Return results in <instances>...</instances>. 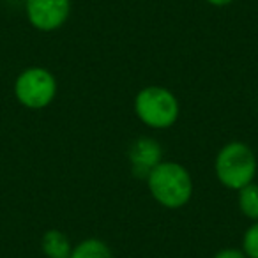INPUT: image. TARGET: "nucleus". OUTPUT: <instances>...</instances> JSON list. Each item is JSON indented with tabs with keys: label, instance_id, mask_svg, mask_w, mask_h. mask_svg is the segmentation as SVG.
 I'll use <instances>...</instances> for the list:
<instances>
[{
	"label": "nucleus",
	"instance_id": "nucleus-4",
	"mask_svg": "<svg viewBox=\"0 0 258 258\" xmlns=\"http://www.w3.org/2000/svg\"><path fill=\"white\" fill-rule=\"evenodd\" d=\"M57 78L44 68H27L15 82V96L29 110H43L57 96Z\"/></svg>",
	"mask_w": 258,
	"mask_h": 258
},
{
	"label": "nucleus",
	"instance_id": "nucleus-11",
	"mask_svg": "<svg viewBox=\"0 0 258 258\" xmlns=\"http://www.w3.org/2000/svg\"><path fill=\"white\" fill-rule=\"evenodd\" d=\"M212 258H246L242 249H237V247H225V249L218 251Z\"/></svg>",
	"mask_w": 258,
	"mask_h": 258
},
{
	"label": "nucleus",
	"instance_id": "nucleus-3",
	"mask_svg": "<svg viewBox=\"0 0 258 258\" xmlns=\"http://www.w3.org/2000/svg\"><path fill=\"white\" fill-rule=\"evenodd\" d=\"M135 113L138 120L152 129H168L180 113L179 101L170 89L161 85L144 87L135 97Z\"/></svg>",
	"mask_w": 258,
	"mask_h": 258
},
{
	"label": "nucleus",
	"instance_id": "nucleus-6",
	"mask_svg": "<svg viewBox=\"0 0 258 258\" xmlns=\"http://www.w3.org/2000/svg\"><path fill=\"white\" fill-rule=\"evenodd\" d=\"M161 156L163 151L156 140L147 137L135 140L133 145L129 147V163H131L135 177L147 179L149 173L154 170V166L161 163Z\"/></svg>",
	"mask_w": 258,
	"mask_h": 258
},
{
	"label": "nucleus",
	"instance_id": "nucleus-10",
	"mask_svg": "<svg viewBox=\"0 0 258 258\" xmlns=\"http://www.w3.org/2000/svg\"><path fill=\"white\" fill-rule=\"evenodd\" d=\"M242 251L246 258H258V221H253V225L244 232Z\"/></svg>",
	"mask_w": 258,
	"mask_h": 258
},
{
	"label": "nucleus",
	"instance_id": "nucleus-1",
	"mask_svg": "<svg viewBox=\"0 0 258 258\" xmlns=\"http://www.w3.org/2000/svg\"><path fill=\"white\" fill-rule=\"evenodd\" d=\"M152 198L165 209H180L193 197V179L186 166L175 161H161L147 177Z\"/></svg>",
	"mask_w": 258,
	"mask_h": 258
},
{
	"label": "nucleus",
	"instance_id": "nucleus-2",
	"mask_svg": "<svg viewBox=\"0 0 258 258\" xmlns=\"http://www.w3.org/2000/svg\"><path fill=\"white\" fill-rule=\"evenodd\" d=\"M256 168L258 163L253 149L242 142H230L223 145L214 159L216 177L226 189L239 191L254 182Z\"/></svg>",
	"mask_w": 258,
	"mask_h": 258
},
{
	"label": "nucleus",
	"instance_id": "nucleus-12",
	"mask_svg": "<svg viewBox=\"0 0 258 258\" xmlns=\"http://www.w3.org/2000/svg\"><path fill=\"white\" fill-rule=\"evenodd\" d=\"M209 6H214V8H226L233 2V0H205Z\"/></svg>",
	"mask_w": 258,
	"mask_h": 258
},
{
	"label": "nucleus",
	"instance_id": "nucleus-9",
	"mask_svg": "<svg viewBox=\"0 0 258 258\" xmlns=\"http://www.w3.org/2000/svg\"><path fill=\"white\" fill-rule=\"evenodd\" d=\"M237 193H239L237 204H239L240 212L251 221H258V184L251 182Z\"/></svg>",
	"mask_w": 258,
	"mask_h": 258
},
{
	"label": "nucleus",
	"instance_id": "nucleus-8",
	"mask_svg": "<svg viewBox=\"0 0 258 258\" xmlns=\"http://www.w3.org/2000/svg\"><path fill=\"white\" fill-rule=\"evenodd\" d=\"M69 258H113V253L104 240L90 237L76 244Z\"/></svg>",
	"mask_w": 258,
	"mask_h": 258
},
{
	"label": "nucleus",
	"instance_id": "nucleus-7",
	"mask_svg": "<svg viewBox=\"0 0 258 258\" xmlns=\"http://www.w3.org/2000/svg\"><path fill=\"white\" fill-rule=\"evenodd\" d=\"M41 249L48 258H69L73 253L69 237L64 232L55 228L44 232L43 239H41Z\"/></svg>",
	"mask_w": 258,
	"mask_h": 258
},
{
	"label": "nucleus",
	"instance_id": "nucleus-5",
	"mask_svg": "<svg viewBox=\"0 0 258 258\" xmlns=\"http://www.w3.org/2000/svg\"><path fill=\"white\" fill-rule=\"evenodd\" d=\"M25 13L36 30L53 32L69 20L71 0H25Z\"/></svg>",
	"mask_w": 258,
	"mask_h": 258
}]
</instances>
